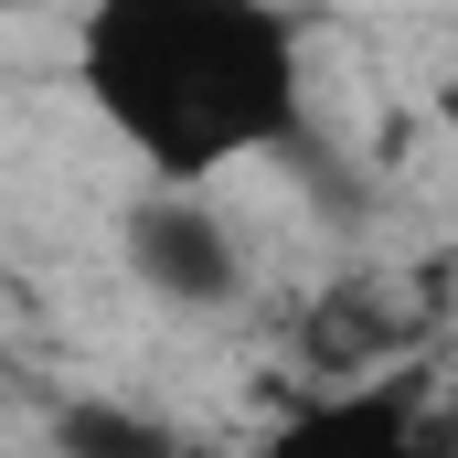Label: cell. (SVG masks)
Returning a JSON list of instances; mask_svg holds the SVG:
<instances>
[{
	"mask_svg": "<svg viewBox=\"0 0 458 458\" xmlns=\"http://www.w3.org/2000/svg\"><path fill=\"white\" fill-rule=\"evenodd\" d=\"M75 97L149 182H225L299 139L310 64L277 0H86Z\"/></svg>",
	"mask_w": 458,
	"mask_h": 458,
	"instance_id": "1",
	"label": "cell"
},
{
	"mask_svg": "<svg viewBox=\"0 0 458 458\" xmlns=\"http://www.w3.org/2000/svg\"><path fill=\"white\" fill-rule=\"evenodd\" d=\"M117 256L171 310H225L234 288H245V245L203 203V182H149V203H128V225H117Z\"/></svg>",
	"mask_w": 458,
	"mask_h": 458,
	"instance_id": "2",
	"label": "cell"
},
{
	"mask_svg": "<svg viewBox=\"0 0 458 458\" xmlns=\"http://www.w3.org/2000/svg\"><path fill=\"white\" fill-rule=\"evenodd\" d=\"M54 437H64V448H171V427H149V416H117V405H86V416H64Z\"/></svg>",
	"mask_w": 458,
	"mask_h": 458,
	"instance_id": "4",
	"label": "cell"
},
{
	"mask_svg": "<svg viewBox=\"0 0 458 458\" xmlns=\"http://www.w3.org/2000/svg\"><path fill=\"white\" fill-rule=\"evenodd\" d=\"M394 342H405V320L384 310V288H373V277H342V288L310 310V331H299L310 373H331V384H362V373H373Z\"/></svg>",
	"mask_w": 458,
	"mask_h": 458,
	"instance_id": "3",
	"label": "cell"
}]
</instances>
